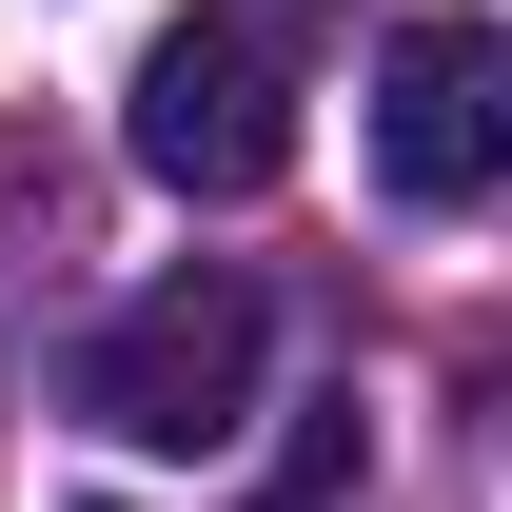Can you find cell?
Instances as JSON below:
<instances>
[{
    "mask_svg": "<svg viewBox=\"0 0 512 512\" xmlns=\"http://www.w3.org/2000/svg\"><path fill=\"white\" fill-rule=\"evenodd\" d=\"M119 138H138L158 197H276V158H296V79H276V40L217 0V20H158V40H138Z\"/></svg>",
    "mask_w": 512,
    "mask_h": 512,
    "instance_id": "7a4b0ae2",
    "label": "cell"
},
{
    "mask_svg": "<svg viewBox=\"0 0 512 512\" xmlns=\"http://www.w3.org/2000/svg\"><path fill=\"white\" fill-rule=\"evenodd\" d=\"M375 178L414 197V217H473V197L512 178V40L473 0H434V20L375 40Z\"/></svg>",
    "mask_w": 512,
    "mask_h": 512,
    "instance_id": "3957f363",
    "label": "cell"
},
{
    "mask_svg": "<svg viewBox=\"0 0 512 512\" xmlns=\"http://www.w3.org/2000/svg\"><path fill=\"white\" fill-rule=\"evenodd\" d=\"M335 493H355V394H335L316 434H296V473H276V493H256V512H335Z\"/></svg>",
    "mask_w": 512,
    "mask_h": 512,
    "instance_id": "277c9868",
    "label": "cell"
},
{
    "mask_svg": "<svg viewBox=\"0 0 512 512\" xmlns=\"http://www.w3.org/2000/svg\"><path fill=\"white\" fill-rule=\"evenodd\" d=\"M256 355H276V316H256V276L237 256H178L158 296H119L99 316V355H79V414L138 453H217L256 414Z\"/></svg>",
    "mask_w": 512,
    "mask_h": 512,
    "instance_id": "6da1fadb",
    "label": "cell"
}]
</instances>
